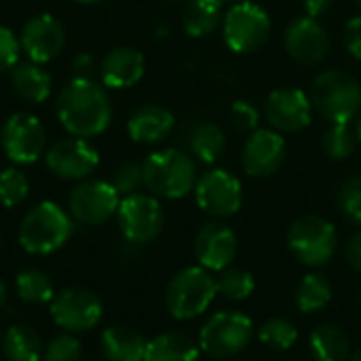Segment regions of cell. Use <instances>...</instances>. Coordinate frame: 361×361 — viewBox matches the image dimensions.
Returning <instances> with one entry per match:
<instances>
[{"label": "cell", "instance_id": "1", "mask_svg": "<svg viewBox=\"0 0 361 361\" xmlns=\"http://www.w3.org/2000/svg\"><path fill=\"white\" fill-rule=\"evenodd\" d=\"M55 112L61 127L76 137L102 135L112 123V99L95 78H72L57 95Z\"/></svg>", "mask_w": 361, "mask_h": 361}, {"label": "cell", "instance_id": "2", "mask_svg": "<svg viewBox=\"0 0 361 361\" xmlns=\"http://www.w3.org/2000/svg\"><path fill=\"white\" fill-rule=\"evenodd\" d=\"M72 216L53 201L34 205L19 224V245L34 256H47L61 250L72 237Z\"/></svg>", "mask_w": 361, "mask_h": 361}, {"label": "cell", "instance_id": "3", "mask_svg": "<svg viewBox=\"0 0 361 361\" xmlns=\"http://www.w3.org/2000/svg\"><path fill=\"white\" fill-rule=\"evenodd\" d=\"M311 104L330 123H349L361 112L360 80L347 70H324L311 85Z\"/></svg>", "mask_w": 361, "mask_h": 361}, {"label": "cell", "instance_id": "4", "mask_svg": "<svg viewBox=\"0 0 361 361\" xmlns=\"http://www.w3.org/2000/svg\"><path fill=\"white\" fill-rule=\"evenodd\" d=\"M144 186L161 199H182L197 184V165L188 152L165 148L152 152L144 163Z\"/></svg>", "mask_w": 361, "mask_h": 361}, {"label": "cell", "instance_id": "5", "mask_svg": "<svg viewBox=\"0 0 361 361\" xmlns=\"http://www.w3.org/2000/svg\"><path fill=\"white\" fill-rule=\"evenodd\" d=\"M218 296L216 279L203 267L182 269L171 277L165 290V307L176 319H195L203 315Z\"/></svg>", "mask_w": 361, "mask_h": 361}, {"label": "cell", "instance_id": "6", "mask_svg": "<svg viewBox=\"0 0 361 361\" xmlns=\"http://www.w3.org/2000/svg\"><path fill=\"white\" fill-rule=\"evenodd\" d=\"M288 247L300 264L319 269L332 262L338 250V233L322 216H300L288 231Z\"/></svg>", "mask_w": 361, "mask_h": 361}, {"label": "cell", "instance_id": "7", "mask_svg": "<svg viewBox=\"0 0 361 361\" xmlns=\"http://www.w3.org/2000/svg\"><path fill=\"white\" fill-rule=\"evenodd\" d=\"M254 338V324L239 311H220L212 315L199 334V347L218 360L239 355Z\"/></svg>", "mask_w": 361, "mask_h": 361}, {"label": "cell", "instance_id": "8", "mask_svg": "<svg viewBox=\"0 0 361 361\" xmlns=\"http://www.w3.org/2000/svg\"><path fill=\"white\" fill-rule=\"evenodd\" d=\"M271 17L256 2H237L233 4L222 19L224 42L235 53H254L271 36Z\"/></svg>", "mask_w": 361, "mask_h": 361}, {"label": "cell", "instance_id": "9", "mask_svg": "<svg viewBox=\"0 0 361 361\" xmlns=\"http://www.w3.org/2000/svg\"><path fill=\"white\" fill-rule=\"evenodd\" d=\"M0 146L15 165H30L47 152V129L30 112L11 114L0 129Z\"/></svg>", "mask_w": 361, "mask_h": 361}, {"label": "cell", "instance_id": "10", "mask_svg": "<svg viewBox=\"0 0 361 361\" xmlns=\"http://www.w3.org/2000/svg\"><path fill=\"white\" fill-rule=\"evenodd\" d=\"M116 222H118L121 235L131 245H146L163 233L165 212L157 197L135 192V195L121 199Z\"/></svg>", "mask_w": 361, "mask_h": 361}, {"label": "cell", "instance_id": "11", "mask_svg": "<svg viewBox=\"0 0 361 361\" xmlns=\"http://www.w3.org/2000/svg\"><path fill=\"white\" fill-rule=\"evenodd\" d=\"M121 205V195L110 182L104 180H82L76 184L68 197V209L72 220L85 226H99L116 216Z\"/></svg>", "mask_w": 361, "mask_h": 361}, {"label": "cell", "instance_id": "12", "mask_svg": "<svg viewBox=\"0 0 361 361\" xmlns=\"http://www.w3.org/2000/svg\"><path fill=\"white\" fill-rule=\"evenodd\" d=\"M102 300L85 288L61 290L51 300V317L66 332H89L102 319Z\"/></svg>", "mask_w": 361, "mask_h": 361}, {"label": "cell", "instance_id": "13", "mask_svg": "<svg viewBox=\"0 0 361 361\" xmlns=\"http://www.w3.org/2000/svg\"><path fill=\"white\" fill-rule=\"evenodd\" d=\"M283 44L288 55L300 66L324 63L332 49V40L324 23L309 15L290 21L283 34Z\"/></svg>", "mask_w": 361, "mask_h": 361}, {"label": "cell", "instance_id": "14", "mask_svg": "<svg viewBox=\"0 0 361 361\" xmlns=\"http://www.w3.org/2000/svg\"><path fill=\"white\" fill-rule=\"evenodd\" d=\"M195 199L205 214L214 218H228L241 209L243 190L239 180L226 169H209L197 180Z\"/></svg>", "mask_w": 361, "mask_h": 361}, {"label": "cell", "instance_id": "15", "mask_svg": "<svg viewBox=\"0 0 361 361\" xmlns=\"http://www.w3.org/2000/svg\"><path fill=\"white\" fill-rule=\"evenodd\" d=\"M49 171L61 180H85L99 163L97 150L85 137H63L49 146L44 152Z\"/></svg>", "mask_w": 361, "mask_h": 361}, {"label": "cell", "instance_id": "16", "mask_svg": "<svg viewBox=\"0 0 361 361\" xmlns=\"http://www.w3.org/2000/svg\"><path fill=\"white\" fill-rule=\"evenodd\" d=\"M311 97L302 89L279 87L264 102V116L279 133H298L311 125Z\"/></svg>", "mask_w": 361, "mask_h": 361}, {"label": "cell", "instance_id": "17", "mask_svg": "<svg viewBox=\"0 0 361 361\" xmlns=\"http://www.w3.org/2000/svg\"><path fill=\"white\" fill-rule=\"evenodd\" d=\"M286 140L275 129H256L247 135L241 152V163L247 176L269 178L277 173L286 161Z\"/></svg>", "mask_w": 361, "mask_h": 361}, {"label": "cell", "instance_id": "18", "mask_svg": "<svg viewBox=\"0 0 361 361\" xmlns=\"http://www.w3.org/2000/svg\"><path fill=\"white\" fill-rule=\"evenodd\" d=\"M19 44L30 61L47 63L63 51L66 30L59 19L49 13H42L25 21L19 34Z\"/></svg>", "mask_w": 361, "mask_h": 361}, {"label": "cell", "instance_id": "19", "mask_svg": "<svg viewBox=\"0 0 361 361\" xmlns=\"http://www.w3.org/2000/svg\"><path fill=\"white\" fill-rule=\"evenodd\" d=\"M239 250L237 235L224 222H207L195 237V256L207 271H224L233 264Z\"/></svg>", "mask_w": 361, "mask_h": 361}, {"label": "cell", "instance_id": "20", "mask_svg": "<svg viewBox=\"0 0 361 361\" xmlns=\"http://www.w3.org/2000/svg\"><path fill=\"white\" fill-rule=\"evenodd\" d=\"M144 55L133 47H116L99 61V78L108 89H129L144 76Z\"/></svg>", "mask_w": 361, "mask_h": 361}, {"label": "cell", "instance_id": "21", "mask_svg": "<svg viewBox=\"0 0 361 361\" xmlns=\"http://www.w3.org/2000/svg\"><path fill=\"white\" fill-rule=\"evenodd\" d=\"M176 127L173 114L159 104H144L131 112L127 121L129 137L137 144H159Z\"/></svg>", "mask_w": 361, "mask_h": 361}, {"label": "cell", "instance_id": "22", "mask_svg": "<svg viewBox=\"0 0 361 361\" xmlns=\"http://www.w3.org/2000/svg\"><path fill=\"white\" fill-rule=\"evenodd\" d=\"M146 341L131 328L112 326L102 332L99 347L108 361H144Z\"/></svg>", "mask_w": 361, "mask_h": 361}, {"label": "cell", "instance_id": "23", "mask_svg": "<svg viewBox=\"0 0 361 361\" xmlns=\"http://www.w3.org/2000/svg\"><path fill=\"white\" fill-rule=\"evenodd\" d=\"M13 91L30 104H42L51 93V76L36 61H21L11 70Z\"/></svg>", "mask_w": 361, "mask_h": 361}, {"label": "cell", "instance_id": "24", "mask_svg": "<svg viewBox=\"0 0 361 361\" xmlns=\"http://www.w3.org/2000/svg\"><path fill=\"white\" fill-rule=\"evenodd\" d=\"M199 345L182 332H165L146 345L144 361H197Z\"/></svg>", "mask_w": 361, "mask_h": 361}, {"label": "cell", "instance_id": "25", "mask_svg": "<svg viewBox=\"0 0 361 361\" xmlns=\"http://www.w3.org/2000/svg\"><path fill=\"white\" fill-rule=\"evenodd\" d=\"M222 19V0H190L184 8L182 25L188 36L203 38L214 34Z\"/></svg>", "mask_w": 361, "mask_h": 361}, {"label": "cell", "instance_id": "26", "mask_svg": "<svg viewBox=\"0 0 361 361\" xmlns=\"http://www.w3.org/2000/svg\"><path fill=\"white\" fill-rule=\"evenodd\" d=\"M2 351L8 361H42L44 345L30 326H11L2 338Z\"/></svg>", "mask_w": 361, "mask_h": 361}, {"label": "cell", "instance_id": "27", "mask_svg": "<svg viewBox=\"0 0 361 361\" xmlns=\"http://www.w3.org/2000/svg\"><path fill=\"white\" fill-rule=\"evenodd\" d=\"M188 148L197 161L212 165L222 157L226 148V135L216 123H197L188 133Z\"/></svg>", "mask_w": 361, "mask_h": 361}, {"label": "cell", "instance_id": "28", "mask_svg": "<svg viewBox=\"0 0 361 361\" xmlns=\"http://www.w3.org/2000/svg\"><path fill=\"white\" fill-rule=\"evenodd\" d=\"M309 345L315 361H347L349 357V338L345 330L334 324L317 326Z\"/></svg>", "mask_w": 361, "mask_h": 361}, {"label": "cell", "instance_id": "29", "mask_svg": "<svg viewBox=\"0 0 361 361\" xmlns=\"http://www.w3.org/2000/svg\"><path fill=\"white\" fill-rule=\"evenodd\" d=\"M296 307L302 313H317L332 300V286L322 273H309L296 288Z\"/></svg>", "mask_w": 361, "mask_h": 361}, {"label": "cell", "instance_id": "30", "mask_svg": "<svg viewBox=\"0 0 361 361\" xmlns=\"http://www.w3.org/2000/svg\"><path fill=\"white\" fill-rule=\"evenodd\" d=\"M17 296L30 305H44L53 300V283L47 273L38 269H25L15 279Z\"/></svg>", "mask_w": 361, "mask_h": 361}, {"label": "cell", "instance_id": "31", "mask_svg": "<svg viewBox=\"0 0 361 361\" xmlns=\"http://www.w3.org/2000/svg\"><path fill=\"white\" fill-rule=\"evenodd\" d=\"M322 148L328 159L345 161L357 148V133L349 127V123H332L322 135Z\"/></svg>", "mask_w": 361, "mask_h": 361}, {"label": "cell", "instance_id": "32", "mask_svg": "<svg viewBox=\"0 0 361 361\" xmlns=\"http://www.w3.org/2000/svg\"><path fill=\"white\" fill-rule=\"evenodd\" d=\"M254 288H256V281H254L252 273L245 269L226 267L216 277V290L226 300H245L252 296Z\"/></svg>", "mask_w": 361, "mask_h": 361}, {"label": "cell", "instance_id": "33", "mask_svg": "<svg viewBox=\"0 0 361 361\" xmlns=\"http://www.w3.org/2000/svg\"><path fill=\"white\" fill-rule=\"evenodd\" d=\"M336 205L347 222L361 228V173H353L341 182L336 192Z\"/></svg>", "mask_w": 361, "mask_h": 361}, {"label": "cell", "instance_id": "34", "mask_svg": "<svg viewBox=\"0 0 361 361\" xmlns=\"http://www.w3.org/2000/svg\"><path fill=\"white\" fill-rule=\"evenodd\" d=\"M258 336L260 341L271 347V349H279V351H288L296 338H298V330L296 326L290 322V319H283V317H273V319H267L260 330H258Z\"/></svg>", "mask_w": 361, "mask_h": 361}, {"label": "cell", "instance_id": "35", "mask_svg": "<svg viewBox=\"0 0 361 361\" xmlns=\"http://www.w3.org/2000/svg\"><path fill=\"white\" fill-rule=\"evenodd\" d=\"M30 195V180L17 167H6L0 171V203L4 207H17Z\"/></svg>", "mask_w": 361, "mask_h": 361}, {"label": "cell", "instance_id": "36", "mask_svg": "<svg viewBox=\"0 0 361 361\" xmlns=\"http://www.w3.org/2000/svg\"><path fill=\"white\" fill-rule=\"evenodd\" d=\"M110 184L116 188L118 195H125V197L135 195L137 188L144 186V169H142V165L135 163V161H125V163H121V165L112 171Z\"/></svg>", "mask_w": 361, "mask_h": 361}, {"label": "cell", "instance_id": "37", "mask_svg": "<svg viewBox=\"0 0 361 361\" xmlns=\"http://www.w3.org/2000/svg\"><path fill=\"white\" fill-rule=\"evenodd\" d=\"M82 347L72 334H59L44 345L42 361H80Z\"/></svg>", "mask_w": 361, "mask_h": 361}, {"label": "cell", "instance_id": "38", "mask_svg": "<svg viewBox=\"0 0 361 361\" xmlns=\"http://www.w3.org/2000/svg\"><path fill=\"white\" fill-rule=\"evenodd\" d=\"M231 123L237 131L252 133L260 125V112L250 99H237L231 106Z\"/></svg>", "mask_w": 361, "mask_h": 361}, {"label": "cell", "instance_id": "39", "mask_svg": "<svg viewBox=\"0 0 361 361\" xmlns=\"http://www.w3.org/2000/svg\"><path fill=\"white\" fill-rule=\"evenodd\" d=\"M19 38L6 25H0V72L13 70L19 63Z\"/></svg>", "mask_w": 361, "mask_h": 361}, {"label": "cell", "instance_id": "40", "mask_svg": "<svg viewBox=\"0 0 361 361\" xmlns=\"http://www.w3.org/2000/svg\"><path fill=\"white\" fill-rule=\"evenodd\" d=\"M345 47L351 57L361 61V15L353 17L345 25Z\"/></svg>", "mask_w": 361, "mask_h": 361}, {"label": "cell", "instance_id": "41", "mask_svg": "<svg viewBox=\"0 0 361 361\" xmlns=\"http://www.w3.org/2000/svg\"><path fill=\"white\" fill-rule=\"evenodd\" d=\"M99 66L95 63V57L89 53H80L72 61V74L74 78H95Z\"/></svg>", "mask_w": 361, "mask_h": 361}, {"label": "cell", "instance_id": "42", "mask_svg": "<svg viewBox=\"0 0 361 361\" xmlns=\"http://www.w3.org/2000/svg\"><path fill=\"white\" fill-rule=\"evenodd\" d=\"M345 258H347V262H349V267H351L353 271L361 273V231H357V233L347 241Z\"/></svg>", "mask_w": 361, "mask_h": 361}, {"label": "cell", "instance_id": "43", "mask_svg": "<svg viewBox=\"0 0 361 361\" xmlns=\"http://www.w3.org/2000/svg\"><path fill=\"white\" fill-rule=\"evenodd\" d=\"M302 6H305V13L309 17L317 19L334 6V0H302Z\"/></svg>", "mask_w": 361, "mask_h": 361}, {"label": "cell", "instance_id": "44", "mask_svg": "<svg viewBox=\"0 0 361 361\" xmlns=\"http://www.w3.org/2000/svg\"><path fill=\"white\" fill-rule=\"evenodd\" d=\"M4 302H6V286L0 281V309L4 307Z\"/></svg>", "mask_w": 361, "mask_h": 361}, {"label": "cell", "instance_id": "45", "mask_svg": "<svg viewBox=\"0 0 361 361\" xmlns=\"http://www.w3.org/2000/svg\"><path fill=\"white\" fill-rule=\"evenodd\" d=\"M355 133H357V142L361 144V112L357 114V118H355Z\"/></svg>", "mask_w": 361, "mask_h": 361}, {"label": "cell", "instance_id": "46", "mask_svg": "<svg viewBox=\"0 0 361 361\" xmlns=\"http://www.w3.org/2000/svg\"><path fill=\"white\" fill-rule=\"evenodd\" d=\"M78 4H99V2H106V0H74Z\"/></svg>", "mask_w": 361, "mask_h": 361}, {"label": "cell", "instance_id": "47", "mask_svg": "<svg viewBox=\"0 0 361 361\" xmlns=\"http://www.w3.org/2000/svg\"><path fill=\"white\" fill-rule=\"evenodd\" d=\"M347 361H361V349H360V351H355V353H353L351 357H347Z\"/></svg>", "mask_w": 361, "mask_h": 361}, {"label": "cell", "instance_id": "48", "mask_svg": "<svg viewBox=\"0 0 361 361\" xmlns=\"http://www.w3.org/2000/svg\"><path fill=\"white\" fill-rule=\"evenodd\" d=\"M222 2H231V4H237V2H250V0H222Z\"/></svg>", "mask_w": 361, "mask_h": 361}, {"label": "cell", "instance_id": "49", "mask_svg": "<svg viewBox=\"0 0 361 361\" xmlns=\"http://www.w3.org/2000/svg\"><path fill=\"white\" fill-rule=\"evenodd\" d=\"M353 2H355V4H357V6L361 8V0H353Z\"/></svg>", "mask_w": 361, "mask_h": 361}, {"label": "cell", "instance_id": "50", "mask_svg": "<svg viewBox=\"0 0 361 361\" xmlns=\"http://www.w3.org/2000/svg\"><path fill=\"white\" fill-rule=\"evenodd\" d=\"M360 305H361V294H360Z\"/></svg>", "mask_w": 361, "mask_h": 361}, {"label": "cell", "instance_id": "51", "mask_svg": "<svg viewBox=\"0 0 361 361\" xmlns=\"http://www.w3.org/2000/svg\"><path fill=\"white\" fill-rule=\"evenodd\" d=\"M218 361H228V360H218Z\"/></svg>", "mask_w": 361, "mask_h": 361}]
</instances>
